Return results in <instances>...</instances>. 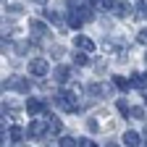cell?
<instances>
[{
  "instance_id": "1",
  "label": "cell",
  "mask_w": 147,
  "mask_h": 147,
  "mask_svg": "<svg viewBox=\"0 0 147 147\" xmlns=\"http://www.w3.org/2000/svg\"><path fill=\"white\" fill-rule=\"evenodd\" d=\"M55 105H58L61 110H66V113H76V110H82L79 92H76V89H71V92H61V95L55 97Z\"/></svg>"
},
{
  "instance_id": "2",
  "label": "cell",
  "mask_w": 147,
  "mask_h": 147,
  "mask_svg": "<svg viewBox=\"0 0 147 147\" xmlns=\"http://www.w3.org/2000/svg\"><path fill=\"white\" fill-rule=\"evenodd\" d=\"M3 89H13V92H21V95H26V92L32 89V84H29L26 79H21V76H8V79L3 82Z\"/></svg>"
},
{
  "instance_id": "3",
  "label": "cell",
  "mask_w": 147,
  "mask_h": 147,
  "mask_svg": "<svg viewBox=\"0 0 147 147\" xmlns=\"http://www.w3.org/2000/svg\"><path fill=\"white\" fill-rule=\"evenodd\" d=\"M29 71L34 74V76H47V71H50L47 58H34V61L29 63Z\"/></svg>"
},
{
  "instance_id": "4",
  "label": "cell",
  "mask_w": 147,
  "mask_h": 147,
  "mask_svg": "<svg viewBox=\"0 0 147 147\" xmlns=\"http://www.w3.org/2000/svg\"><path fill=\"white\" fill-rule=\"evenodd\" d=\"M29 29H32V34L37 37V40H45V37H50V32H47V26L40 21V18H32V24H29Z\"/></svg>"
},
{
  "instance_id": "5",
  "label": "cell",
  "mask_w": 147,
  "mask_h": 147,
  "mask_svg": "<svg viewBox=\"0 0 147 147\" xmlns=\"http://www.w3.org/2000/svg\"><path fill=\"white\" fill-rule=\"evenodd\" d=\"M42 16H45V21H50V24H55V26H58V29H68V21H63V18H61V13H58V11H45Z\"/></svg>"
},
{
  "instance_id": "6",
  "label": "cell",
  "mask_w": 147,
  "mask_h": 147,
  "mask_svg": "<svg viewBox=\"0 0 147 147\" xmlns=\"http://www.w3.org/2000/svg\"><path fill=\"white\" fill-rule=\"evenodd\" d=\"M21 139H24V129H21V126H11L8 137L3 134V144H5V142H11V144H18Z\"/></svg>"
},
{
  "instance_id": "7",
  "label": "cell",
  "mask_w": 147,
  "mask_h": 147,
  "mask_svg": "<svg viewBox=\"0 0 147 147\" xmlns=\"http://www.w3.org/2000/svg\"><path fill=\"white\" fill-rule=\"evenodd\" d=\"M24 108L29 110L32 116H37V113H42V110H47V102H42V100H34V97H29V100L24 102Z\"/></svg>"
},
{
  "instance_id": "8",
  "label": "cell",
  "mask_w": 147,
  "mask_h": 147,
  "mask_svg": "<svg viewBox=\"0 0 147 147\" xmlns=\"http://www.w3.org/2000/svg\"><path fill=\"white\" fill-rule=\"evenodd\" d=\"M50 131V123L47 121H34L32 126H29V134L32 137H42V134H47Z\"/></svg>"
},
{
  "instance_id": "9",
  "label": "cell",
  "mask_w": 147,
  "mask_h": 147,
  "mask_svg": "<svg viewBox=\"0 0 147 147\" xmlns=\"http://www.w3.org/2000/svg\"><path fill=\"white\" fill-rule=\"evenodd\" d=\"M76 47H79V50H87V53H92V50H95V42H92L89 37L79 34V37H76Z\"/></svg>"
},
{
  "instance_id": "10",
  "label": "cell",
  "mask_w": 147,
  "mask_h": 147,
  "mask_svg": "<svg viewBox=\"0 0 147 147\" xmlns=\"http://www.w3.org/2000/svg\"><path fill=\"white\" fill-rule=\"evenodd\" d=\"M123 144H129V147L142 144V142H139V134H137V131H126V134H123Z\"/></svg>"
},
{
  "instance_id": "11",
  "label": "cell",
  "mask_w": 147,
  "mask_h": 147,
  "mask_svg": "<svg viewBox=\"0 0 147 147\" xmlns=\"http://www.w3.org/2000/svg\"><path fill=\"white\" fill-rule=\"evenodd\" d=\"M68 76H71L68 66H58V68H55V79H58V82H68Z\"/></svg>"
},
{
  "instance_id": "12",
  "label": "cell",
  "mask_w": 147,
  "mask_h": 147,
  "mask_svg": "<svg viewBox=\"0 0 147 147\" xmlns=\"http://www.w3.org/2000/svg\"><path fill=\"white\" fill-rule=\"evenodd\" d=\"M74 63H76V66H87L89 63V53L87 50H79L76 55H74Z\"/></svg>"
},
{
  "instance_id": "13",
  "label": "cell",
  "mask_w": 147,
  "mask_h": 147,
  "mask_svg": "<svg viewBox=\"0 0 147 147\" xmlns=\"http://www.w3.org/2000/svg\"><path fill=\"white\" fill-rule=\"evenodd\" d=\"M134 18H147V0H139V3H137Z\"/></svg>"
},
{
  "instance_id": "14",
  "label": "cell",
  "mask_w": 147,
  "mask_h": 147,
  "mask_svg": "<svg viewBox=\"0 0 147 147\" xmlns=\"http://www.w3.org/2000/svg\"><path fill=\"white\" fill-rule=\"evenodd\" d=\"M47 123H50V134H61V121L58 118H55V116H47Z\"/></svg>"
},
{
  "instance_id": "15",
  "label": "cell",
  "mask_w": 147,
  "mask_h": 147,
  "mask_svg": "<svg viewBox=\"0 0 147 147\" xmlns=\"http://www.w3.org/2000/svg\"><path fill=\"white\" fill-rule=\"evenodd\" d=\"M95 5H97L100 11H110V8H116L113 0H95Z\"/></svg>"
},
{
  "instance_id": "16",
  "label": "cell",
  "mask_w": 147,
  "mask_h": 147,
  "mask_svg": "<svg viewBox=\"0 0 147 147\" xmlns=\"http://www.w3.org/2000/svg\"><path fill=\"white\" fill-rule=\"evenodd\" d=\"M116 13L118 16H131V5H129V3H121V5H116Z\"/></svg>"
},
{
  "instance_id": "17",
  "label": "cell",
  "mask_w": 147,
  "mask_h": 147,
  "mask_svg": "<svg viewBox=\"0 0 147 147\" xmlns=\"http://www.w3.org/2000/svg\"><path fill=\"white\" fill-rule=\"evenodd\" d=\"M113 84H116L121 92H126V89H129V82H126L123 76H113Z\"/></svg>"
},
{
  "instance_id": "18",
  "label": "cell",
  "mask_w": 147,
  "mask_h": 147,
  "mask_svg": "<svg viewBox=\"0 0 147 147\" xmlns=\"http://www.w3.org/2000/svg\"><path fill=\"white\" fill-rule=\"evenodd\" d=\"M116 105H118V110H121V116H131V108L126 105V100H118Z\"/></svg>"
},
{
  "instance_id": "19",
  "label": "cell",
  "mask_w": 147,
  "mask_h": 147,
  "mask_svg": "<svg viewBox=\"0 0 147 147\" xmlns=\"http://www.w3.org/2000/svg\"><path fill=\"white\" fill-rule=\"evenodd\" d=\"M66 5L71 11H79V8H84V0H66Z\"/></svg>"
},
{
  "instance_id": "20",
  "label": "cell",
  "mask_w": 147,
  "mask_h": 147,
  "mask_svg": "<svg viewBox=\"0 0 147 147\" xmlns=\"http://www.w3.org/2000/svg\"><path fill=\"white\" fill-rule=\"evenodd\" d=\"M87 131H92V134H95V131H100V123H97L95 118H89V121H87Z\"/></svg>"
},
{
  "instance_id": "21",
  "label": "cell",
  "mask_w": 147,
  "mask_h": 147,
  "mask_svg": "<svg viewBox=\"0 0 147 147\" xmlns=\"http://www.w3.org/2000/svg\"><path fill=\"white\" fill-rule=\"evenodd\" d=\"M58 144H63V147H71V144H76V139L74 137H61V142Z\"/></svg>"
},
{
  "instance_id": "22",
  "label": "cell",
  "mask_w": 147,
  "mask_h": 147,
  "mask_svg": "<svg viewBox=\"0 0 147 147\" xmlns=\"http://www.w3.org/2000/svg\"><path fill=\"white\" fill-rule=\"evenodd\" d=\"M95 71H97V74H105V61H102V58L95 61Z\"/></svg>"
},
{
  "instance_id": "23",
  "label": "cell",
  "mask_w": 147,
  "mask_h": 147,
  "mask_svg": "<svg viewBox=\"0 0 147 147\" xmlns=\"http://www.w3.org/2000/svg\"><path fill=\"white\" fill-rule=\"evenodd\" d=\"M131 116L142 121V118H144V108H131Z\"/></svg>"
},
{
  "instance_id": "24",
  "label": "cell",
  "mask_w": 147,
  "mask_h": 147,
  "mask_svg": "<svg viewBox=\"0 0 147 147\" xmlns=\"http://www.w3.org/2000/svg\"><path fill=\"white\" fill-rule=\"evenodd\" d=\"M116 61H118V63H126V61H129V55H126V50H118V55H116Z\"/></svg>"
},
{
  "instance_id": "25",
  "label": "cell",
  "mask_w": 147,
  "mask_h": 147,
  "mask_svg": "<svg viewBox=\"0 0 147 147\" xmlns=\"http://www.w3.org/2000/svg\"><path fill=\"white\" fill-rule=\"evenodd\" d=\"M76 144H79V147H89V144H95V142H89L87 137H82V139H76Z\"/></svg>"
},
{
  "instance_id": "26",
  "label": "cell",
  "mask_w": 147,
  "mask_h": 147,
  "mask_svg": "<svg viewBox=\"0 0 147 147\" xmlns=\"http://www.w3.org/2000/svg\"><path fill=\"white\" fill-rule=\"evenodd\" d=\"M5 11H8V13H21V5H8Z\"/></svg>"
},
{
  "instance_id": "27",
  "label": "cell",
  "mask_w": 147,
  "mask_h": 147,
  "mask_svg": "<svg viewBox=\"0 0 147 147\" xmlns=\"http://www.w3.org/2000/svg\"><path fill=\"white\" fill-rule=\"evenodd\" d=\"M139 42H144V45H147V29H144V32H139Z\"/></svg>"
},
{
  "instance_id": "28",
  "label": "cell",
  "mask_w": 147,
  "mask_h": 147,
  "mask_svg": "<svg viewBox=\"0 0 147 147\" xmlns=\"http://www.w3.org/2000/svg\"><path fill=\"white\" fill-rule=\"evenodd\" d=\"M142 95H144V105H147V89H142Z\"/></svg>"
},
{
  "instance_id": "29",
  "label": "cell",
  "mask_w": 147,
  "mask_h": 147,
  "mask_svg": "<svg viewBox=\"0 0 147 147\" xmlns=\"http://www.w3.org/2000/svg\"><path fill=\"white\" fill-rule=\"evenodd\" d=\"M34 3H47V0H34Z\"/></svg>"
},
{
  "instance_id": "30",
  "label": "cell",
  "mask_w": 147,
  "mask_h": 147,
  "mask_svg": "<svg viewBox=\"0 0 147 147\" xmlns=\"http://www.w3.org/2000/svg\"><path fill=\"white\" fill-rule=\"evenodd\" d=\"M144 61H147V55H144Z\"/></svg>"
}]
</instances>
